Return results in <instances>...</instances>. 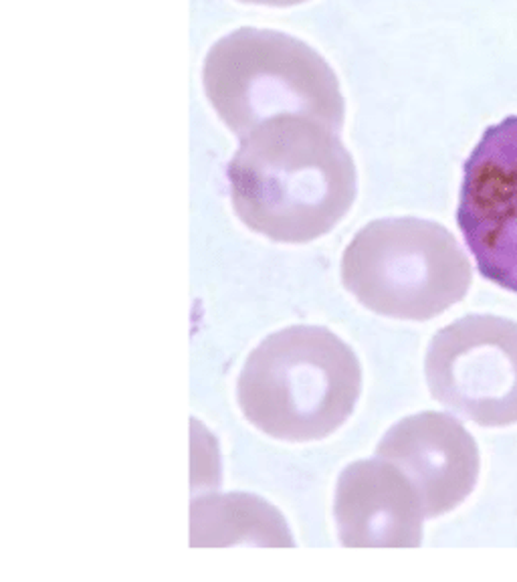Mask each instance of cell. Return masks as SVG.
I'll list each match as a JSON object with an SVG mask.
<instances>
[{"instance_id": "cell-1", "label": "cell", "mask_w": 517, "mask_h": 582, "mask_svg": "<svg viewBox=\"0 0 517 582\" xmlns=\"http://www.w3.org/2000/svg\"><path fill=\"white\" fill-rule=\"evenodd\" d=\"M226 180L244 225L291 245L334 231L358 194V172L337 129L302 116L267 120L243 136Z\"/></svg>"}, {"instance_id": "cell-2", "label": "cell", "mask_w": 517, "mask_h": 582, "mask_svg": "<svg viewBox=\"0 0 517 582\" xmlns=\"http://www.w3.org/2000/svg\"><path fill=\"white\" fill-rule=\"evenodd\" d=\"M362 395L356 352L321 326H289L265 337L237 378L244 419L287 443L321 441L354 413Z\"/></svg>"}, {"instance_id": "cell-3", "label": "cell", "mask_w": 517, "mask_h": 582, "mask_svg": "<svg viewBox=\"0 0 517 582\" xmlns=\"http://www.w3.org/2000/svg\"><path fill=\"white\" fill-rule=\"evenodd\" d=\"M204 93L229 129L243 138L259 123L302 116L344 125V97L328 61L281 31L244 27L218 39L202 69Z\"/></svg>"}, {"instance_id": "cell-4", "label": "cell", "mask_w": 517, "mask_h": 582, "mask_svg": "<svg viewBox=\"0 0 517 582\" xmlns=\"http://www.w3.org/2000/svg\"><path fill=\"white\" fill-rule=\"evenodd\" d=\"M471 281V261L455 235L419 216L372 220L341 255L344 287L392 320H432L465 300Z\"/></svg>"}, {"instance_id": "cell-5", "label": "cell", "mask_w": 517, "mask_h": 582, "mask_svg": "<svg viewBox=\"0 0 517 582\" xmlns=\"http://www.w3.org/2000/svg\"><path fill=\"white\" fill-rule=\"evenodd\" d=\"M430 397L479 427L517 423V322L471 313L439 330L426 350Z\"/></svg>"}, {"instance_id": "cell-6", "label": "cell", "mask_w": 517, "mask_h": 582, "mask_svg": "<svg viewBox=\"0 0 517 582\" xmlns=\"http://www.w3.org/2000/svg\"><path fill=\"white\" fill-rule=\"evenodd\" d=\"M456 225L479 273L517 293V116L489 125L469 154Z\"/></svg>"}, {"instance_id": "cell-7", "label": "cell", "mask_w": 517, "mask_h": 582, "mask_svg": "<svg viewBox=\"0 0 517 582\" xmlns=\"http://www.w3.org/2000/svg\"><path fill=\"white\" fill-rule=\"evenodd\" d=\"M376 455L390 461L412 481L426 520L458 508L479 479V447L449 413L425 410L404 417L384 433Z\"/></svg>"}, {"instance_id": "cell-8", "label": "cell", "mask_w": 517, "mask_h": 582, "mask_svg": "<svg viewBox=\"0 0 517 582\" xmlns=\"http://www.w3.org/2000/svg\"><path fill=\"white\" fill-rule=\"evenodd\" d=\"M337 536L346 548H419L425 506L412 481L390 461L350 463L334 495Z\"/></svg>"}, {"instance_id": "cell-9", "label": "cell", "mask_w": 517, "mask_h": 582, "mask_svg": "<svg viewBox=\"0 0 517 582\" xmlns=\"http://www.w3.org/2000/svg\"><path fill=\"white\" fill-rule=\"evenodd\" d=\"M246 4H265V6H291V4H299L305 0H239Z\"/></svg>"}]
</instances>
